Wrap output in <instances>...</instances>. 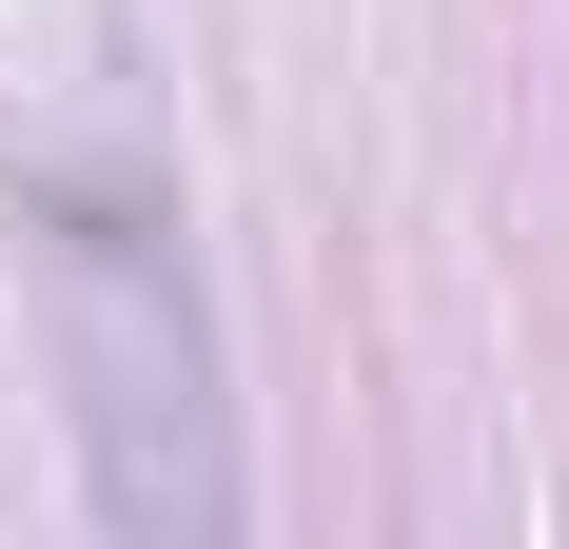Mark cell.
<instances>
[{
	"label": "cell",
	"mask_w": 569,
	"mask_h": 549,
	"mask_svg": "<svg viewBox=\"0 0 569 549\" xmlns=\"http://www.w3.org/2000/svg\"><path fill=\"white\" fill-rule=\"evenodd\" d=\"M59 333H79V412H99V510L118 530H217V353H197V295L138 217H59Z\"/></svg>",
	"instance_id": "obj_1"
}]
</instances>
